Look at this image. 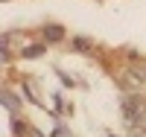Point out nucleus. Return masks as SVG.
<instances>
[{
    "label": "nucleus",
    "mask_w": 146,
    "mask_h": 137,
    "mask_svg": "<svg viewBox=\"0 0 146 137\" xmlns=\"http://www.w3.org/2000/svg\"><path fill=\"white\" fill-rule=\"evenodd\" d=\"M73 44H76V50H82V53H85V50H91V41H85V38H76Z\"/></svg>",
    "instance_id": "obj_5"
},
{
    "label": "nucleus",
    "mask_w": 146,
    "mask_h": 137,
    "mask_svg": "<svg viewBox=\"0 0 146 137\" xmlns=\"http://www.w3.org/2000/svg\"><path fill=\"white\" fill-rule=\"evenodd\" d=\"M123 114H126V120L131 122V126H140L143 117H146V105H143V99L135 96V93L123 96Z\"/></svg>",
    "instance_id": "obj_1"
},
{
    "label": "nucleus",
    "mask_w": 146,
    "mask_h": 137,
    "mask_svg": "<svg viewBox=\"0 0 146 137\" xmlns=\"http://www.w3.org/2000/svg\"><path fill=\"white\" fill-rule=\"evenodd\" d=\"M44 38L47 41H62L64 38V29L58 26V23H47V26H44Z\"/></svg>",
    "instance_id": "obj_3"
},
{
    "label": "nucleus",
    "mask_w": 146,
    "mask_h": 137,
    "mask_svg": "<svg viewBox=\"0 0 146 137\" xmlns=\"http://www.w3.org/2000/svg\"><path fill=\"white\" fill-rule=\"evenodd\" d=\"M29 137H44L41 131H35V128H29Z\"/></svg>",
    "instance_id": "obj_7"
},
{
    "label": "nucleus",
    "mask_w": 146,
    "mask_h": 137,
    "mask_svg": "<svg viewBox=\"0 0 146 137\" xmlns=\"http://www.w3.org/2000/svg\"><path fill=\"white\" fill-rule=\"evenodd\" d=\"M12 126H15V131H18V134H23V131H27V126H23L21 120H15V122H12Z\"/></svg>",
    "instance_id": "obj_6"
},
{
    "label": "nucleus",
    "mask_w": 146,
    "mask_h": 137,
    "mask_svg": "<svg viewBox=\"0 0 146 137\" xmlns=\"http://www.w3.org/2000/svg\"><path fill=\"white\" fill-rule=\"evenodd\" d=\"M44 50H47L44 44H27V47L21 50V58H41Z\"/></svg>",
    "instance_id": "obj_2"
},
{
    "label": "nucleus",
    "mask_w": 146,
    "mask_h": 137,
    "mask_svg": "<svg viewBox=\"0 0 146 137\" xmlns=\"http://www.w3.org/2000/svg\"><path fill=\"white\" fill-rule=\"evenodd\" d=\"M3 105H6L9 111H21V102H18V99H15V96H12L9 91H3Z\"/></svg>",
    "instance_id": "obj_4"
}]
</instances>
